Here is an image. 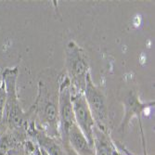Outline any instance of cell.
Wrapping results in <instances>:
<instances>
[{"label":"cell","instance_id":"cell-12","mask_svg":"<svg viewBox=\"0 0 155 155\" xmlns=\"http://www.w3.org/2000/svg\"><path fill=\"white\" fill-rule=\"evenodd\" d=\"M7 155H28V152L25 150L23 147V142L16 145L14 148H12Z\"/></svg>","mask_w":155,"mask_h":155},{"label":"cell","instance_id":"cell-11","mask_svg":"<svg viewBox=\"0 0 155 155\" xmlns=\"http://www.w3.org/2000/svg\"><path fill=\"white\" fill-rule=\"evenodd\" d=\"M6 102H7L6 84H5V82L1 79V82H0V124H1L2 120H3V115H4L5 107H6Z\"/></svg>","mask_w":155,"mask_h":155},{"label":"cell","instance_id":"cell-2","mask_svg":"<svg viewBox=\"0 0 155 155\" xmlns=\"http://www.w3.org/2000/svg\"><path fill=\"white\" fill-rule=\"evenodd\" d=\"M18 75V66L13 68H6L2 72L1 79L6 84L7 102L3 120L0 125H3V127H6L8 131L26 133L28 124L30 123V118L28 112H24L20 103L17 93Z\"/></svg>","mask_w":155,"mask_h":155},{"label":"cell","instance_id":"cell-3","mask_svg":"<svg viewBox=\"0 0 155 155\" xmlns=\"http://www.w3.org/2000/svg\"><path fill=\"white\" fill-rule=\"evenodd\" d=\"M64 73L71 84V89L84 94L90 74L89 61L86 51L74 41H70L65 48Z\"/></svg>","mask_w":155,"mask_h":155},{"label":"cell","instance_id":"cell-7","mask_svg":"<svg viewBox=\"0 0 155 155\" xmlns=\"http://www.w3.org/2000/svg\"><path fill=\"white\" fill-rule=\"evenodd\" d=\"M27 136H30L37 146L43 149L48 155H67L61 139L51 137L45 133L36 129L34 122L30 121L27 127Z\"/></svg>","mask_w":155,"mask_h":155},{"label":"cell","instance_id":"cell-14","mask_svg":"<svg viewBox=\"0 0 155 155\" xmlns=\"http://www.w3.org/2000/svg\"><path fill=\"white\" fill-rule=\"evenodd\" d=\"M39 150H40V153H41V155H48V153L43 150V149H41V148H39Z\"/></svg>","mask_w":155,"mask_h":155},{"label":"cell","instance_id":"cell-4","mask_svg":"<svg viewBox=\"0 0 155 155\" xmlns=\"http://www.w3.org/2000/svg\"><path fill=\"white\" fill-rule=\"evenodd\" d=\"M84 96L86 97L87 103L94 118L96 126L105 133H110V116L106 97L103 92L94 84L90 74L87 79V86Z\"/></svg>","mask_w":155,"mask_h":155},{"label":"cell","instance_id":"cell-15","mask_svg":"<svg viewBox=\"0 0 155 155\" xmlns=\"http://www.w3.org/2000/svg\"><path fill=\"white\" fill-rule=\"evenodd\" d=\"M28 155H35L34 152H31V153H28Z\"/></svg>","mask_w":155,"mask_h":155},{"label":"cell","instance_id":"cell-5","mask_svg":"<svg viewBox=\"0 0 155 155\" xmlns=\"http://www.w3.org/2000/svg\"><path fill=\"white\" fill-rule=\"evenodd\" d=\"M59 87V120H60V136L62 143L67 142L68 133L72 125L75 124L74 108L72 103L71 84L64 74L58 76Z\"/></svg>","mask_w":155,"mask_h":155},{"label":"cell","instance_id":"cell-6","mask_svg":"<svg viewBox=\"0 0 155 155\" xmlns=\"http://www.w3.org/2000/svg\"><path fill=\"white\" fill-rule=\"evenodd\" d=\"M72 103L74 108V115L75 124L87 137L88 142L93 145V131L96 126L94 118L87 103L84 94L73 91L71 89Z\"/></svg>","mask_w":155,"mask_h":155},{"label":"cell","instance_id":"cell-8","mask_svg":"<svg viewBox=\"0 0 155 155\" xmlns=\"http://www.w3.org/2000/svg\"><path fill=\"white\" fill-rule=\"evenodd\" d=\"M67 142L77 155H94V146L84 136L78 126L74 124L68 133Z\"/></svg>","mask_w":155,"mask_h":155},{"label":"cell","instance_id":"cell-9","mask_svg":"<svg viewBox=\"0 0 155 155\" xmlns=\"http://www.w3.org/2000/svg\"><path fill=\"white\" fill-rule=\"evenodd\" d=\"M94 155H121L110 133H105L95 126L93 131Z\"/></svg>","mask_w":155,"mask_h":155},{"label":"cell","instance_id":"cell-10","mask_svg":"<svg viewBox=\"0 0 155 155\" xmlns=\"http://www.w3.org/2000/svg\"><path fill=\"white\" fill-rule=\"evenodd\" d=\"M153 105L154 102H150V103L141 102L137 96L133 94H129V96L124 101V116L120 125V130L124 131V127L128 124L129 121L134 116H140L142 112L146 111L147 108Z\"/></svg>","mask_w":155,"mask_h":155},{"label":"cell","instance_id":"cell-1","mask_svg":"<svg viewBox=\"0 0 155 155\" xmlns=\"http://www.w3.org/2000/svg\"><path fill=\"white\" fill-rule=\"evenodd\" d=\"M58 98L59 87H49L45 80H40L37 97L28 114L36 129L51 137L61 139Z\"/></svg>","mask_w":155,"mask_h":155},{"label":"cell","instance_id":"cell-13","mask_svg":"<svg viewBox=\"0 0 155 155\" xmlns=\"http://www.w3.org/2000/svg\"><path fill=\"white\" fill-rule=\"evenodd\" d=\"M63 144V146H64V149H65V151H66V154L67 155H77L75 152H74V150L70 147V145L68 144V142H66V143H62Z\"/></svg>","mask_w":155,"mask_h":155},{"label":"cell","instance_id":"cell-16","mask_svg":"<svg viewBox=\"0 0 155 155\" xmlns=\"http://www.w3.org/2000/svg\"><path fill=\"white\" fill-rule=\"evenodd\" d=\"M1 134H2V133H1V131H0V136H1Z\"/></svg>","mask_w":155,"mask_h":155}]
</instances>
